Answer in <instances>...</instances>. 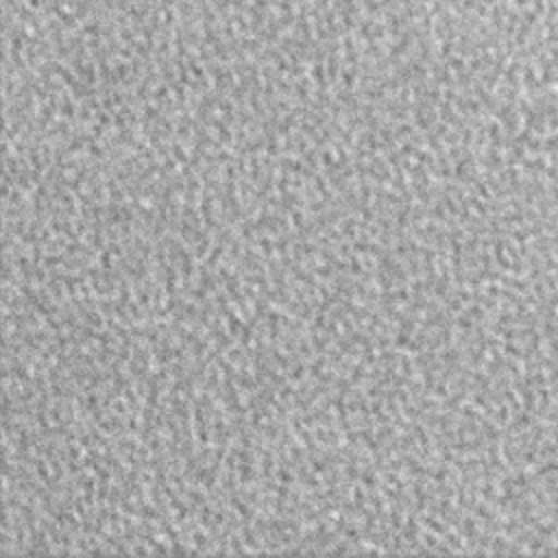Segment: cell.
<instances>
[{
	"label": "cell",
	"mask_w": 558,
	"mask_h": 558,
	"mask_svg": "<svg viewBox=\"0 0 558 558\" xmlns=\"http://www.w3.org/2000/svg\"><path fill=\"white\" fill-rule=\"evenodd\" d=\"M351 497H353L355 506H364V501H366V495H364V490H362L360 486H353V488H351Z\"/></svg>",
	"instance_id": "obj_1"
},
{
	"label": "cell",
	"mask_w": 558,
	"mask_h": 558,
	"mask_svg": "<svg viewBox=\"0 0 558 558\" xmlns=\"http://www.w3.org/2000/svg\"><path fill=\"white\" fill-rule=\"evenodd\" d=\"M277 480L283 482V484H290V482H294V475L290 471H286V469H277Z\"/></svg>",
	"instance_id": "obj_2"
}]
</instances>
